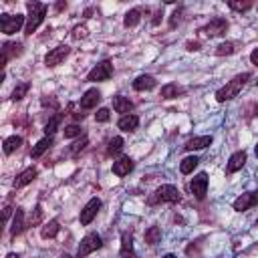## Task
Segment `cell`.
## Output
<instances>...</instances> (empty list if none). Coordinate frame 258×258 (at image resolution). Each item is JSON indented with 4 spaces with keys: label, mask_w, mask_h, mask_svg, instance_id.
<instances>
[{
    "label": "cell",
    "mask_w": 258,
    "mask_h": 258,
    "mask_svg": "<svg viewBox=\"0 0 258 258\" xmlns=\"http://www.w3.org/2000/svg\"><path fill=\"white\" fill-rule=\"evenodd\" d=\"M60 119H62V115H54L52 119H48V123L44 125V133H46V137H52V133L58 129V123H60Z\"/></svg>",
    "instance_id": "obj_30"
},
{
    "label": "cell",
    "mask_w": 258,
    "mask_h": 258,
    "mask_svg": "<svg viewBox=\"0 0 258 258\" xmlns=\"http://www.w3.org/2000/svg\"><path fill=\"white\" fill-rule=\"evenodd\" d=\"M198 163H200V159H198L196 155L183 157V159H181V163H179V171H181V173H191V171L198 167Z\"/></svg>",
    "instance_id": "obj_25"
},
{
    "label": "cell",
    "mask_w": 258,
    "mask_h": 258,
    "mask_svg": "<svg viewBox=\"0 0 258 258\" xmlns=\"http://www.w3.org/2000/svg\"><path fill=\"white\" fill-rule=\"evenodd\" d=\"M121 258H137L135 248H133V236L129 232L121 234Z\"/></svg>",
    "instance_id": "obj_13"
},
{
    "label": "cell",
    "mask_w": 258,
    "mask_h": 258,
    "mask_svg": "<svg viewBox=\"0 0 258 258\" xmlns=\"http://www.w3.org/2000/svg\"><path fill=\"white\" fill-rule=\"evenodd\" d=\"M155 85H157V81H155L151 75H139V77L133 81V89H135V91H151Z\"/></svg>",
    "instance_id": "obj_17"
},
{
    "label": "cell",
    "mask_w": 258,
    "mask_h": 258,
    "mask_svg": "<svg viewBox=\"0 0 258 258\" xmlns=\"http://www.w3.org/2000/svg\"><path fill=\"white\" fill-rule=\"evenodd\" d=\"M6 258H20L18 254H14V252H10V254H6Z\"/></svg>",
    "instance_id": "obj_40"
},
{
    "label": "cell",
    "mask_w": 258,
    "mask_h": 258,
    "mask_svg": "<svg viewBox=\"0 0 258 258\" xmlns=\"http://www.w3.org/2000/svg\"><path fill=\"white\" fill-rule=\"evenodd\" d=\"M250 60H252V64L258 67V48H254V50L250 52Z\"/></svg>",
    "instance_id": "obj_38"
},
{
    "label": "cell",
    "mask_w": 258,
    "mask_h": 258,
    "mask_svg": "<svg viewBox=\"0 0 258 258\" xmlns=\"http://www.w3.org/2000/svg\"><path fill=\"white\" fill-rule=\"evenodd\" d=\"M179 189L175 187V185H169V183H165V185H159L155 191H153V196L149 198V204H163V202H179Z\"/></svg>",
    "instance_id": "obj_3"
},
{
    "label": "cell",
    "mask_w": 258,
    "mask_h": 258,
    "mask_svg": "<svg viewBox=\"0 0 258 258\" xmlns=\"http://www.w3.org/2000/svg\"><path fill=\"white\" fill-rule=\"evenodd\" d=\"M226 30H228V20L218 16V18H212V20L204 26L202 32H204L206 36H220V34H224Z\"/></svg>",
    "instance_id": "obj_10"
},
{
    "label": "cell",
    "mask_w": 258,
    "mask_h": 258,
    "mask_svg": "<svg viewBox=\"0 0 258 258\" xmlns=\"http://www.w3.org/2000/svg\"><path fill=\"white\" fill-rule=\"evenodd\" d=\"M256 157H258V145H256Z\"/></svg>",
    "instance_id": "obj_43"
},
{
    "label": "cell",
    "mask_w": 258,
    "mask_h": 258,
    "mask_svg": "<svg viewBox=\"0 0 258 258\" xmlns=\"http://www.w3.org/2000/svg\"><path fill=\"white\" fill-rule=\"evenodd\" d=\"M50 145H52V137H42V139L36 141V145L30 149V157H32V159H38Z\"/></svg>",
    "instance_id": "obj_22"
},
{
    "label": "cell",
    "mask_w": 258,
    "mask_h": 258,
    "mask_svg": "<svg viewBox=\"0 0 258 258\" xmlns=\"http://www.w3.org/2000/svg\"><path fill=\"white\" fill-rule=\"evenodd\" d=\"M133 159H129V157H121V159H117L115 163H113V173L115 175H119V177H123V175H127L129 171H133Z\"/></svg>",
    "instance_id": "obj_16"
},
{
    "label": "cell",
    "mask_w": 258,
    "mask_h": 258,
    "mask_svg": "<svg viewBox=\"0 0 258 258\" xmlns=\"http://www.w3.org/2000/svg\"><path fill=\"white\" fill-rule=\"evenodd\" d=\"M109 117H111V111H109V109H99V111L95 113V119H97L99 123H105V121H109Z\"/></svg>",
    "instance_id": "obj_36"
},
{
    "label": "cell",
    "mask_w": 258,
    "mask_h": 258,
    "mask_svg": "<svg viewBox=\"0 0 258 258\" xmlns=\"http://www.w3.org/2000/svg\"><path fill=\"white\" fill-rule=\"evenodd\" d=\"M99 101H101V93L97 89H89L81 97V109H93V107H97Z\"/></svg>",
    "instance_id": "obj_15"
},
{
    "label": "cell",
    "mask_w": 258,
    "mask_h": 258,
    "mask_svg": "<svg viewBox=\"0 0 258 258\" xmlns=\"http://www.w3.org/2000/svg\"><path fill=\"white\" fill-rule=\"evenodd\" d=\"M236 44L234 42H222V44H218V48H216V54L218 56H222V54H232L236 48H234Z\"/></svg>",
    "instance_id": "obj_33"
},
{
    "label": "cell",
    "mask_w": 258,
    "mask_h": 258,
    "mask_svg": "<svg viewBox=\"0 0 258 258\" xmlns=\"http://www.w3.org/2000/svg\"><path fill=\"white\" fill-rule=\"evenodd\" d=\"M111 75H113V64H111L109 60H101L99 64H95V67L89 71L87 81H91V83H97V81H109Z\"/></svg>",
    "instance_id": "obj_6"
},
{
    "label": "cell",
    "mask_w": 258,
    "mask_h": 258,
    "mask_svg": "<svg viewBox=\"0 0 258 258\" xmlns=\"http://www.w3.org/2000/svg\"><path fill=\"white\" fill-rule=\"evenodd\" d=\"M28 89H30L28 83H20V85H16L14 91H12V97H10V99H12V101H20V99L28 93Z\"/></svg>",
    "instance_id": "obj_31"
},
{
    "label": "cell",
    "mask_w": 258,
    "mask_h": 258,
    "mask_svg": "<svg viewBox=\"0 0 258 258\" xmlns=\"http://www.w3.org/2000/svg\"><path fill=\"white\" fill-rule=\"evenodd\" d=\"M20 145H22V137H18V135H10V137L4 139V153L8 155V153H12L14 149H18Z\"/></svg>",
    "instance_id": "obj_27"
},
{
    "label": "cell",
    "mask_w": 258,
    "mask_h": 258,
    "mask_svg": "<svg viewBox=\"0 0 258 258\" xmlns=\"http://www.w3.org/2000/svg\"><path fill=\"white\" fill-rule=\"evenodd\" d=\"M246 163V151H236L230 155L228 165H226V173H234L238 169H242V165Z\"/></svg>",
    "instance_id": "obj_14"
},
{
    "label": "cell",
    "mask_w": 258,
    "mask_h": 258,
    "mask_svg": "<svg viewBox=\"0 0 258 258\" xmlns=\"http://www.w3.org/2000/svg\"><path fill=\"white\" fill-rule=\"evenodd\" d=\"M248 79H250V73H242V75L234 77L232 81H228L222 89H218V91H216V101L224 103V101H230V99L238 97V93L242 91V87L246 85V81H248Z\"/></svg>",
    "instance_id": "obj_1"
},
{
    "label": "cell",
    "mask_w": 258,
    "mask_h": 258,
    "mask_svg": "<svg viewBox=\"0 0 258 258\" xmlns=\"http://www.w3.org/2000/svg\"><path fill=\"white\" fill-rule=\"evenodd\" d=\"M26 8H28V20H26V26H24V34H32L42 24L48 6L42 4V2H28Z\"/></svg>",
    "instance_id": "obj_2"
},
{
    "label": "cell",
    "mask_w": 258,
    "mask_h": 258,
    "mask_svg": "<svg viewBox=\"0 0 258 258\" xmlns=\"http://www.w3.org/2000/svg\"><path fill=\"white\" fill-rule=\"evenodd\" d=\"M121 149H123V139H121V137H113V139L109 141L107 153H109V155H117V153H121Z\"/></svg>",
    "instance_id": "obj_32"
},
{
    "label": "cell",
    "mask_w": 258,
    "mask_h": 258,
    "mask_svg": "<svg viewBox=\"0 0 258 258\" xmlns=\"http://www.w3.org/2000/svg\"><path fill=\"white\" fill-rule=\"evenodd\" d=\"M212 143V135H202V137H194V139H189L183 147L187 149V151H196V149H204V147H208Z\"/></svg>",
    "instance_id": "obj_21"
},
{
    "label": "cell",
    "mask_w": 258,
    "mask_h": 258,
    "mask_svg": "<svg viewBox=\"0 0 258 258\" xmlns=\"http://www.w3.org/2000/svg\"><path fill=\"white\" fill-rule=\"evenodd\" d=\"M10 210H12V208H4V222L10 218Z\"/></svg>",
    "instance_id": "obj_39"
},
{
    "label": "cell",
    "mask_w": 258,
    "mask_h": 258,
    "mask_svg": "<svg viewBox=\"0 0 258 258\" xmlns=\"http://www.w3.org/2000/svg\"><path fill=\"white\" fill-rule=\"evenodd\" d=\"M99 208H101V200H99V198H91V200L85 204V208L81 210V216H79L81 224H83V226L91 224V222H93V218L97 216Z\"/></svg>",
    "instance_id": "obj_8"
},
{
    "label": "cell",
    "mask_w": 258,
    "mask_h": 258,
    "mask_svg": "<svg viewBox=\"0 0 258 258\" xmlns=\"http://www.w3.org/2000/svg\"><path fill=\"white\" fill-rule=\"evenodd\" d=\"M258 206V191H246L242 196H238L234 202H232V208L236 212H246L250 208Z\"/></svg>",
    "instance_id": "obj_7"
},
{
    "label": "cell",
    "mask_w": 258,
    "mask_h": 258,
    "mask_svg": "<svg viewBox=\"0 0 258 258\" xmlns=\"http://www.w3.org/2000/svg\"><path fill=\"white\" fill-rule=\"evenodd\" d=\"M163 258H177V256H175V254H165Z\"/></svg>",
    "instance_id": "obj_41"
},
{
    "label": "cell",
    "mask_w": 258,
    "mask_h": 258,
    "mask_svg": "<svg viewBox=\"0 0 258 258\" xmlns=\"http://www.w3.org/2000/svg\"><path fill=\"white\" fill-rule=\"evenodd\" d=\"M137 125H139V117L137 115H121V119L117 121V127L121 129V131H135L137 129Z\"/></svg>",
    "instance_id": "obj_18"
},
{
    "label": "cell",
    "mask_w": 258,
    "mask_h": 258,
    "mask_svg": "<svg viewBox=\"0 0 258 258\" xmlns=\"http://www.w3.org/2000/svg\"><path fill=\"white\" fill-rule=\"evenodd\" d=\"M87 143H89V139L83 135V139H81V141H75V143H73V147H71V153H73V155H77L81 149H85V145H87Z\"/></svg>",
    "instance_id": "obj_35"
},
{
    "label": "cell",
    "mask_w": 258,
    "mask_h": 258,
    "mask_svg": "<svg viewBox=\"0 0 258 258\" xmlns=\"http://www.w3.org/2000/svg\"><path fill=\"white\" fill-rule=\"evenodd\" d=\"M139 18H141V10H139V8H131V10L125 14L123 24H125L127 28H131V26H135V24L139 22Z\"/></svg>",
    "instance_id": "obj_28"
},
{
    "label": "cell",
    "mask_w": 258,
    "mask_h": 258,
    "mask_svg": "<svg viewBox=\"0 0 258 258\" xmlns=\"http://www.w3.org/2000/svg\"><path fill=\"white\" fill-rule=\"evenodd\" d=\"M36 175H38V171L34 169V167H28V169H24L22 173H18L16 177H14V187L18 189V187H24V185H28V183H32L34 179H36Z\"/></svg>",
    "instance_id": "obj_12"
},
{
    "label": "cell",
    "mask_w": 258,
    "mask_h": 258,
    "mask_svg": "<svg viewBox=\"0 0 258 258\" xmlns=\"http://www.w3.org/2000/svg\"><path fill=\"white\" fill-rule=\"evenodd\" d=\"M189 187H191V191H194V196H196L198 200H204V198H206V191H208V173H206V171H200V173L191 179Z\"/></svg>",
    "instance_id": "obj_11"
},
{
    "label": "cell",
    "mask_w": 258,
    "mask_h": 258,
    "mask_svg": "<svg viewBox=\"0 0 258 258\" xmlns=\"http://www.w3.org/2000/svg\"><path fill=\"white\" fill-rule=\"evenodd\" d=\"M256 87H258V81H256Z\"/></svg>",
    "instance_id": "obj_44"
},
{
    "label": "cell",
    "mask_w": 258,
    "mask_h": 258,
    "mask_svg": "<svg viewBox=\"0 0 258 258\" xmlns=\"http://www.w3.org/2000/svg\"><path fill=\"white\" fill-rule=\"evenodd\" d=\"M69 52H71V48L67 46V44H58L56 48H52L46 56H44V62H46V67H56V64H60L67 56H69Z\"/></svg>",
    "instance_id": "obj_9"
},
{
    "label": "cell",
    "mask_w": 258,
    "mask_h": 258,
    "mask_svg": "<svg viewBox=\"0 0 258 258\" xmlns=\"http://www.w3.org/2000/svg\"><path fill=\"white\" fill-rule=\"evenodd\" d=\"M60 258H73V256H71V254H62Z\"/></svg>",
    "instance_id": "obj_42"
},
{
    "label": "cell",
    "mask_w": 258,
    "mask_h": 258,
    "mask_svg": "<svg viewBox=\"0 0 258 258\" xmlns=\"http://www.w3.org/2000/svg\"><path fill=\"white\" fill-rule=\"evenodd\" d=\"M22 46L20 44H16V42H4L2 44V67L10 60V56H18L22 50H20Z\"/></svg>",
    "instance_id": "obj_19"
},
{
    "label": "cell",
    "mask_w": 258,
    "mask_h": 258,
    "mask_svg": "<svg viewBox=\"0 0 258 258\" xmlns=\"http://www.w3.org/2000/svg\"><path fill=\"white\" fill-rule=\"evenodd\" d=\"M24 16L22 14H0V30L4 34H14L22 28Z\"/></svg>",
    "instance_id": "obj_4"
},
{
    "label": "cell",
    "mask_w": 258,
    "mask_h": 258,
    "mask_svg": "<svg viewBox=\"0 0 258 258\" xmlns=\"http://www.w3.org/2000/svg\"><path fill=\"white\" fill-rule=\"evenodd\" d=\"M24 230V210L22 208H16L14 212V220H12V226H10V234L16 236Z\"/></svg>",
    "instance_id": "obj_23"
},
{
    "label": "cell",
    "mask_w": 258,
    "mask_h": 258,
    "mask_svg": "<svg viewBox=\"0 0 258 258\" xmlns=\"http://www.w3.org/2000/svg\"><path fill=\"white\" fill-rule=\"evenodd\" d=\"M113 109H115L117 113L129 115V111L133 109V103H131L127 97H123V95H117V97H113Z\"/></svg>",
    "instance_id": "obj_20"
},
{
    "label": "cell",
    "mask_w": 258,
    "mask_h": 258,
    "mask_svg": "<svg viewBox=\"0 0 258 258\" xmlns=\"http://www.w3.org/2000/svg\"><path fill=\"white\" fill-rule=\"evenodd\" d=\"M77 135H81V127H79V125H69V127H64V137H77Z\"/></svg>",
    "instance_id": "obj_37"
},
{
    "label": "cell",
    "mask_w": 258,
    "mask_h": 258,
    "mask_svg": "<svg viewBox=\"0 0 258 258\" xmlns=\"http://www.w3.org/2000/svg\"><path fill=\"white\" fill-rule=\"evenodd\" d=\"M58 234V222L56 220H50V222H46L44 226H42V230H40V236L44 238V240H48V238H54Z\"/></svg>",
    "instance_id": "obj_26"
},
{
    "label": "cell",
    "mask_w": 258,
    "mask_h": 258,
    "mask_svg": "<svg viewBox=\"0 0 258 258\" xmlns=\"http://www.w3.org/2000/svg\"><path fill=\"white\" fill-rule=\"evenodd\" d=\"M159 240H161V230H159L157 226H151V228L145 232V242L153 246V244H157Z\"/></svg>",
    "instance_id": "obj_29"
},
{
    "label": "cell",
    "mask_w": 258,
    "mask_h": 258,
    "mask_svg": "<svg viewBox=\"0 0 258 258\" xmlns=\"http://www.w3.org/2000/svg\"><path fill=\"white\" fill-rule=\"evenodd\" d=\"M181 93H183V89L179 85H175V83H167V85L161 87V97L163 99H173V97H177Z\"/></svg>",
    "instance_id": "obj_24"
},
{
    "label": "cell",
    "mask_w": 258,
    "mask_h": 258,
    "mask_svg": "<svg viewBox=\"0 0 258 258\" xmlns=\"http://www.w3.org/2000/svg\"><path fill=\"white\" fill-rule=\"evenodd\" d=\"M101 246H103V242H101V236H99L97 232H91V234H87V236L81 240L77 254H79V258H85V256H89L91 252L99 250Z\"/></svg>",
    "instance_id": "obj_5"
},
{
    "label": "cell",
    "mask_w": 258,
    "mask_h": 258,
    "mask_svg": "<svg viewBox=\"0 0 258 258\" xmlns=\"http://www.w3.org/2000/svg\"><path fill=\"white\" fill-rule=\"evenodd\" d=\"M228 6H230L232 10H238V12H244V10H248V8H252V2H234V0H230V2H228Z\"/></svg>",
    "instance_id": "obj_34"
}]
</instances>
